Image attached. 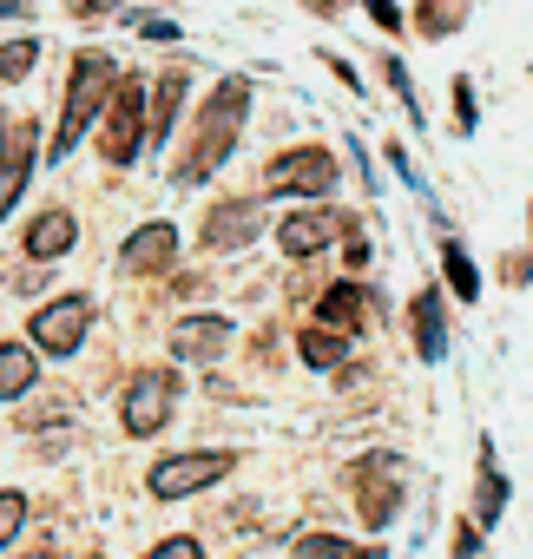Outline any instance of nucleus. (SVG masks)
I'll list each match as a JSON object with an SVG mask.
<instances>
[{
    "label": "nucleus",
    "mask_w": 533,
    "mask_h": 559,
    "mask_svg": "<svg viewBox=\"0 0 533 559\" xmlns=\"http://www.w3.org/2000/svg\"><path fill=\"white\" fill-rule=\"evenodd\" d=\"M244 112H250V86H244V80H224V86L211 93V106H204V119H198V139H191V152L178 158L171 178H178V185H204V178L224 165V152H230Z\"/></svg>",
    "instance_id": "f257e3e1"
},
{
    "label": "nucleus",
    "mask_w": 533,
    "mask_h": 559,
    "mask_svg": "<svg viewBox=\"0 0 533 559\" xmlns=\"http://www.w3.org/2000/svg\"><path fill=\"white\" fill-rule=\"evenodd\" d=\"M112 86H119V60H112V53H80V60H73V80H67V112H60L54 158H67V152L86 139V126L106 112Z\"/></svg>",
    "instance_id": "f03ea898"
},
{
    "label": "nucleus",
    "mask_w": 533,
    "mask_h": 559,
    "mask_svg": "<svg viewBox=\"0 0 533 559\" xmlns=\"http://www.w3.org/2000/svg\"><path fill=\"white\" fill-rule=\"evenodd\" d=\"M99 152H106L112 165H132V158L145 152V80H139V73H126V80L112 86V99H106V139H99Z\"/></svg>",
    "instance_id": "7ed1b4c3"
},
{
    "label": "nucleus",
    "mask_w": 533,
    "mask_h": 559,
    "mask_svg": "<svg viewBox=\"0 0 533 559\" xmlns=\"http://www.w3.org/2000/svg\"><path fill=\"white\" fill-rule=\"evenodd\" d=\"M171 408H178V376H171V369H139V376L126 382L119 428L145 441V435H158V428L171 421Z\"/></svg>",
    "instance_id": "20e7f679"
},
{
    "label": "nucleus",
    "mask_w": 533,
    "mask_h": 559,
    "mask_svg": "<svg viewBox=\"0 0 533 559\" xmlns=\"http://www.w3.org/2000/svg\"><path fill=\"white\" fill-rule=\"evenodd\" d=\"M230 474V454L224 448H198V454H171L152 467V493L158 500H185V493H204Z\"/></svg>",
    "instance_id": "39448f33"
},
{
    "label": "nucleus",
    "mask_w": 533,
    "mask_h": 559,
    "mask_svg": "<svg viewBox=\"0 0 533 559\" xmlns=\"http://www.w3.org/2000/svg\"><path fill=\"white\" fill-rule=\"evenodd\" d=\"M86 323H93V304L86 297H60V304H47V310H34V349L40 356H73L80 343H86Z\"/></svg>",
    "instance_id": "423d86ee"
},
{
    "label": "nucleus",
    "mask_w": 533,
    "mask_h": 559,
    "mask_svg": "<svg viewBox=\"0 0 533 559\" xmlns=\"http://www.w3.org/2000/svg\"><path fill=\"white\" fill-rule=\"evenodd\" d=\"M271 185H277L284 198H330L336 158H330L323 145H297V152H284V158L271 165Z\"/></svg>",
    "instance_id": "0eeeda50"
},
{
    "label": "nucleus",
    "mask_w": 533,
    "mask_h": 559,
    "mask_svg": "<svg viewBox=\"0 0 533 559\" xmlns=\"http://www.w3.org/2000/svg\"><path fill=\"white\" fill-rule=\"evenodd\" d=\"M34 145H40V126H34V119H21V132L8 126V145H0V217L21 204V191H27V178H34V158H40Z\"/></svg>",
    "instance_id": "6e6552de"
},
{
    "label": "nucleus",
    "mask_w": 533,
    "mask_h": 559,
    "mask_svg": "<svg viewBox=\"0 0 533 559\" xmlns=\"http://www.w3.org/2000/svg\"><path fill=\"white\" fill-rule=\"evenodd\" d=\"M73 237H80L73 211H67V204H54V211H40V217L27 224V257H34V263H54V257H67V250H73Z\"/></svg>",
    "instance_id": "1a4fd4ad"
},
{
    "label": "nucleus",
    "mask_w": 533,
    "mask_h": 559,
    "mask_svg": "<svg viewBox=\"0 0 533 559\" xmlns=\"http://www.w3.org/2000/svg\"><path fill=\"white\" fill-rule=\"evenodd\" d=\"M171 349L191 356V362H217V356L230 349V323H224V317H185V323L171 330Z\"/></svg>",
    "instance_id": "9d476101"
},
{
    "label": "nucleus",
    "mask_w": 533,
    "mask_h": 559,
    "mask_svg": "<svg viewBox=\"0 0 533 559\" xmlns=\"http://www.w3.org/2000/svg\"><path fill=\"white\" fill-rule=\"evenodd\" d=\"M257 224H263V211L244 198V204H217L211 211V224H204V243L211 250H244L250 237H257Z\"/></svg>",
    "instance_id": "9b49d317"
},
{
    "label": "nucleus",
    "mask_w": 533,
    "mask_h": 559,
    "mask_svg": "<svg viewBox=\"0 0 533 559\" xmlns=\"http://www.w3.org/2000/svg\"><path fill=\"white\" fill-rule=\"evenodd\" d=\"M119 257H126V270H165L178 257V224H139Z\"/></svg>",
    "instance_id": "f8f14e48"
},
{
    "label": "nucleus",
    "mask_w": 533,
    "mask_h": 559,
    "mask_svg": "<svg viewBox=\"0 0 533 559\" xmlns=\"http://www.w3.org/2000/svg\"><path fill=\"white\" fill-rule=\"evenodd\" d=\"M330 230H336V217H330V211H297V217H284V224H277V243H284L291 257H317V250L330 243Z\"/></svg>",
    "instance_id": "ddd939ff"
},
{
    "label": "nucleus",
    "mask_w": 533,
    "mask_h": 559,
    "mask_svg": "<svg viewBox=\"0 0 533 559\" xmlns=\"http://www.w3.org/2000/svg\"><path fill=\"white\" fill-rule=\"evenodd\" d=\"M40 376V356L34 343H0V402H21Z\"/></svg>",
    "instance_id": "4468645a"
},
{
    "label": "nucleus",
    "mask_w": 533,
    "mask_h": 559,
    "mask_svg": "<svg viewBox=\"0 0 533 559\" xmlns=\"http://www.w3.org/2000/svg\"><path fill=\"white\" fill-rule=\"evenodd\" d=\"M369 290H356V284H330L323 290V330H336V336H350V330H363L369 323Z\"/></svg>",
    "instance_id": "2eb2a0df"
},
{
    "label": "nucleus",
    "mask_w": 533,
    "mask_h": 559,
    "mask_svg": "<svg viewBox=\"0 0 533 559\" xmlns=\"http://www.w3.org/2000/svg\"><path fill=\"white\" fill-rule=\"evenodd\" d=\"M415 349H422V362H441V356H448V323H441V290H422V297H415Z\"/></svg>",
    "instance_id": "dca6fc26"
},
{
    "label": "nucleus",
    "mask_w": 533,
    "mask_h": 559,
    "mask_svg": "<svg viewBox=\"0 0 533 559\" xmlns=\"http://www.w3.org/2000/svg\"><path fill=\"white\" fill-rule=\"evenodd\" d=\"M481 493H474V526H494L500 513H507V474L494 467V441H481Z\"/></svg>",
    "instance_id": "f3484780"
},
{
    "label": "nucleus",
    "mask_w": 533,
    "mask_h": 559,
    "mask_svg": "<svg viewBox=\"0 0 533 559\" xmlns=\"http://www.w3.org/2000/svg\"><path fill=\"white\" fill-rule=\"evenodd\" d=\"M363 480H369V487H363V520H369V526H389V520H395V507H402V480H389V487H382V480H376V454H369Z\"/></svg>",
    "instance_id": "a211bd4d"
},
{
    "label": "nucleus",
    "mask_w": 533,
    "mask_h": 559,
    "mask_svg": "<svg viewBox=\"0 0 533 559\" xmlns=\"http://www.w3.org/2000/svg\"><path fill=\"white\" fill-rule=\"evenodd\" d=\"M178 106H185V73H165V80H158V112H152V145H165V139H171Z\"/></svg>",
    "instance_id": "6ab92c4d"
},
{
    "label": "nucleus",
    "mask_w": 533,
    "mask_h": 559,
    "mask_svg": "<svg viewBox=\"0 0 533 559\" xmlns=\"http://www.w3.org/2000/svg\"><path fill=\"white\" fill-rule=\"evenodd\" d=\"M441 270H448V290H454L461 304H474V297H481V270L467 263V250H461V243H441Z\"/></svg>",
    "instance_id": "aec40b11"
},
{
    "label": "nucleus",
    "mask_w": 533,
    "mask_h": 559,
    "mask_svg": "<svg viewBox=\"0 0 533 559\" xmlns=\"http://www.w3.org/2000/svg\"><path fill=\"white\" fill-rule=\"evenodd\" d=\"M297 349H304V362H310V369H336V362L350 356V343H343L336 330H304V343H297Z\"/></svg>",
    "instance_id": "412c9836"
},
{
    "label": "nucleus",
    "mask_w": 533,
    "mask_h": 559,
    "mask_svg": "<svg viewBox=\"0 0 533 559\" xmlns=\"http://www.w3.org/2000/svg\"><path fill=\"white\" fill-rule=\"evenodd\" d=\"M297 559H382V552H356V546L336 539V533H304V539H297Z\"/></svg>",
    "instance_id": "4be33fe9"
},
{
    "label": "nucleus",
    "mask_w": 533,
    "mask_h": 559,
    "mask_svg": "<svg viewBox=\"0 0 533 559\" xmlns=\"http://www.w3.org/2000/svg\"><path fill=\"white\" fill-rule=\"evenodd\" d=\"M382 73H389V86H395V99H402V112H408L415 126H428V112H422V99H415V80H408V67H402V60L389 53V60H382Z\"/></svg>",
    "instance_id": "5701e85b"
},
{
    "label": "nucleus",
    "mask_w": 533,
    "mask_h": 559,
    "mask_svg": "<svg viewBox=\"0 0 533 559\" xmlns=\"http://www.w3.org/2000/svg\"><path fill=\"white\" fill-rule=\"evenodd\" d=\"M34 60H40V40H8L0 47V80H27Z\"/></svg>",
    "instance_id": "b1692460"
},
{
    "label": "nucleus",
    "mask_w": 533,
    "mask_h": 559,
    "mask_svg": "<svg viewBox=\"0 0 533 559\" xmlns=\"http://www.w3.org/2000/svg\"><path fill=\"white\" fill-rule=\"evenodd\" d=\"M461 14H467V8H461V0H428V8H422V27H428V34L441 40L448 27H461Z\"/></svg>",
    "instance_id": "393cba45"
},
{
    "label": "nucleus",
    "mask_w": 533,
    "mask_h": 559,
    "mask_svg": "<svg viewBox=\"0 0 533 559\" xmlns=\"http://www.w3.org/2000/svg\"><path fill=\"white\" fill-rule=\"evenodd\" d=\"M21 526H27V500L21 493H0V546H14Z\"/></svg>",
    "instance_id": "a878e982"
},
{
    "label": "nucleus",
    "mask_w": 533,
    "mask_h": 559,
    "mask_svg": "<svg viewBox=\"0 0 533 559\" xmlns=\"http://www.w3.org/2000/svg\"><path fill=\"white\" fill-rule=\"evenodd\" d=\"M454 132H474V86L454 80Z\"/></svg>",
    "instance_id": "bb28decb"
},
{
    "label": "nucleus",
    "mask_w": 533,
    "mask_h": 559,
    "mask_svg": "<svg viewBox=\"0 0 533 559\" xmlns=\"http://www.w3.org/2000/svg\"><path fill=\"white\" fill-rule=\"evenodd\" d=\"M145 559H204V546H198V539H165V546H152Z\"/></svg>",
    "instance_id": "cd10ccee"
},
{
    "label": "nucleus",
    "mask_w": 533,
    "mask_h": 559,
    "mask_svg": "<svg viewBox=\"0 0 533 559\" xmlns=\"http://www.w3.org/2000/svg\"><path fill=\"white\" fill-rule=\"evenodd\" d=\"M363 8H369V21H376L382 34H395V27H402V8H395V0H363Z\"/></svg>",
    "instance_id": "c85d7f7f"
},
{
    "label": "nucleus",
    "mask_w": 533,
    "mask_h": 559,
    "mask_svg": "<svg viewBox=\"0 0 533 559\" xmlns=\"http://www.w3.org/2000/svg\"><path fill=\"white\" fill-rule=\"evenodd\" d=\"M8 126H14V119H8V112H0V145H8Z\"/></svg>",
    "instance_id": "c756f323"
},
{
    "label": "nucleus",
    "mask_w": 533,
    "mask_h": 559,
    "mask_svg": "<svg viewBox=\"0 0 533 559\" xmlns=\"http://www.w3.org/2000/svg\"><path fill=\"white\" fill-rule=\"evenodd\" d=\"M310 8H343V0H310Z\"/></svg>",
    "instance_id": "7c9ffc66"
}]
</instances>
